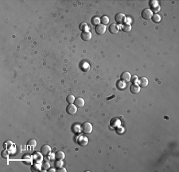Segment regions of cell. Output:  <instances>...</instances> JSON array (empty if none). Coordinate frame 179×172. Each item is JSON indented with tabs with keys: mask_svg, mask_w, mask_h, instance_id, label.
<instances>
[{
	"mask_svg": "<svg viewBox=\"0 0 179 172\" xmlns=\"http://www.w3.org/2000/svg\"><path fill=\"white\" fill-rule=\"evenodd\" d=\"M81 131L84 134H90L92 131V125L90 123L86 122L84 123L81 126Z\"/></svg>",
	"mask_w": 179,
	"mask_h": 172,
	"instance_id": "obj_1",
	"label": "cell"
},
{
	"mask_svg": "<svg viewBox=\"0 0 179 172\" xmlns=\"http://www.w3.org/2000/svg\"><path fill=\"white\" fill-rule=\"evenodd\" d=\"M115 20L118 24L123 25L126 22V15L123 13H117L115 16Z\"/></svg>",
	"mask_w": 179,
	"mask_h": 172,
	"instance_id": "obj_2",
	"label": "cell"
},
{
	"mask_svg": "<svg viewBox=\"0 0 179 172\" xmlns=\"http://www.w3.org/2000/svg\"><path fill=\"white\" fill-rule=\"evenodd\" d=\"M141 16L143 19H146V20H148V19H150L153 16V12L150 9H144V10H142V13H141Z\"/></svg>",
	"mask_w": 179,
	"mask_h": 172,
	"instance_id": "obj_3",
	"label": "cell"
},
{
	"mask_svg": "<svg viewBox=\"0 0 179 172\" xmlns=\"http://www.w3.org/2000/svg\"><path fill=\"white\" fill-rule=\"evenodd\" d=\"M77 142L80 147H85L89 143V138L86 136H84V135H80L79 137H77Z\"/></svg>",
	"mask_w": 179,
	"mask_h": 172,
	"instance_id": "obj_4",
	"label": "cell"
},
{
	"mask_svg": "<svg viewBox=\"0 0 179 172\" xmlns=\"http://www.w3.org/2000/svg\"><path fill=\"white\" fill-rule=\"evenodd\" d=\"M95 32L98 35H103L106 32V26L103 24H99V25L96 26Z\"/></svg>",
	"mask_w": 179,
	"mask_h": 172,
	"instance_id": "obj_5",
	"label": "cell"
},
{
	"mask_svg": "<svg viewBox=\"0 0 179 172\" xmlns=\"http://www.w3.org/2000/svg\"><path fill=\"white\" fill-rule=\"evenodd\" d=\"M77 111V107L76 105L69 104L67 106V107H66V112H67V114H70V115H72V114H76Z\"/></svg>",
	"mask_w": 179,
	"mask_h": 172,
	"instance_id": "obj_6",
	"label": "cell"
},
{
	"mask_svg": "<svg viewBox=\"0 0 179 172\" xmlns=\"http://www.w3.org/2000/svg\"><path fill=\"white\" fill-rule=\"evenodd\" d=\"M131 74H130L128 71L123 72L120 75V80H122L124 83L130 82V81H131Z\"/></svg>",
	"mask_w": 179,
	"mask_h": 172,
	"instance_id": "obj_7",
	"label": "cell"
},
{
	"mask_svg": "<svg viewBox=\"0 0 179 172\" xmlns=\"http://www.w3.org/2000/svg\"><path fill=\"white\" fill-rule=\"evenodd\" d=\"M41 152L43 155L47 156L51 153V147L49 145H43L41 147Z\"/></svg>",
	"mask_w": 179,
	"mask_h": 172,
	"instance_id": "obj_8",
	"label": "cell"
},
{
	"mask_svg": "<svg viewBox=\"0 0 179 172\" xmlns=\"http://www.w3.org/2000/svg\"><path fill=\"white\" fill-rule=\"evenodd\" d=\"M80 37H81V39L84 40V42H88L92 38V33L89 31H84V32H82V34H81Z\"/></svg>",
	"mask_w": 179,
	"mask_h": 172,
	"instance_id": "obj_9",
	"label": "cell"
},
{
	"mask_svg": "<svg viewBox=\"0 0 179 172\" xmlns=\"http://www.w3.org/2000/svg\"><path fill=\"white\" fill-rule=\"evenodd\" d=\"M120 120L118 119V118H112L110 121V125L111 127H114V128H117L120 126Z\"/></svg>",
	"mask_w": 179,
	"mask_h": 172,
	"instance_id": "obj_10",
	"label": "cell"
},
{
	"mask_svg": "<svg viewBox=\"0 0 179 172\" xmlns=\"http://www.w3.org/2000/svg\"><path fill=\"white\" fill-rule=\"evenodd\" d=\"M108 30H109V32L111 33V34H117L119 31V27L116 23H112L109 26Z\"/></svg>",
	"mask_w": 179,
	"mask_h": 172,
	"instance_id": "obj_11",
	"label": "cell"
},
{
	"mask_svg": "<svg viewBox=\"0 0 179 172\" xmlns=\"http://www.w3.org/2000/svg\"><path fill=\"white\" fill-rule=\"evenodd\" d=\"M140 89H141V87L135 83L132 84V85L130 86V91H131V93H132V94H138V93H139V91H140Z\"/></svg>",
	"mask_w": 179,
	"mask_h": 172,
	"instance_id": "obj_12",
	"label": "cell"
},
{
	"mask_svg": "<svg viewBox=\"0 0 179 172\" xmlns=\"http://www.w3.org/2000/svg\"><path fill=\"white\" fill-rule=\"evenodd\" d=\"M139 83L140 87H147L148 85V79L146 77H141L139 79Z\"/></svg>",
	"mask_w": 179,
	"mask_h": 172,
	"instance_id": "obj_13",
	"label": "cell"
},
{
	"mask_svg": "<svg viewBox=\"0 0 179 172\" xmlns=\"http://www.w3.org/2000/svg\"><path fill=\"white\" fill-rule=\"evenodd\" d=\"M75 105L77 106V107H83L84 106V98L79 97L75 99Z\"/></svg>",
	"mask_w": 179,
	"mask_h": 172,
	"instance_id": "obj_14",
	"label": "cell"
},
{
	"mask_svg": "<svg viewBox=\"0 0 179 172\" xmlns=\"http://www.w3.org/2000/svg\"><path fill=\"white\" fill-rule=\"evenodd\" d=\"M90 68H91L90 65L88 62H81V64H80V69H81V71H84V72H88V71L90 70Z\"/></svg>",
	"mask_w": 179,
	"mask_h": 172,
	"instance_id": "obj_15",
	"label": "cell"
},
{
	"mask_svg": "<svg viewBox=\"0 0 179 172\" xmlns=\"http://www.w3.org/2000/svg\"><path fill=\"white\" fill-rule=\"evenodd\" d=\"M121 29H122V31H124V32H130L131 31V24L129 23H124L121 26Z\"/></svg>",
	"mask_w": 179,
	"mask_h": 172,
	"instance_id": "obj_16",
	"label": "cell"
},
{
	"mask_svg": "<svg viewBox=\"0 0 179 172\" xmlns=\"http://www.w3.org/2000/svg\"><path fill=\"white\" fill-rule=\"evenodd\" d=\"M116 86L119 90H124L126 88V83L122 80H118L116 83Z\"/></svg>",
	"mask_w": 179,
	"mask_h": 172,
	"instance_id": "obj_17",
	"label": "cell"
},
{
	"mask_svg": "<svg viewBox=\"0 0 179 172\" xmlns=\"http://www.w3.org/2000/svg\"><path fill=\"white\" fill-rule=\"evenodd\" d=\"M154 4H153L152 2H150V7H151V8L153 9V11L154 12H158L159 11H160V7H159V3H158V2L157 1H154Z\"/></svg>",
	"mask_w": 179,
	"mask_h": 172,
	"instance_id": "obj_18",
	"label": "cell"
},
{
	"mask_svg": "<svg viewBox=\"0 0 179 172\" xmlns=\"http://www.w3.org/2000/svg\"><path fill=\"white\" fill-rule=\"evenodd\" d=\"M79 29H80L82 32L88 31H89V26H88V24L86 23H82L79 25Z\"/></svg>",
	"mask_w": 179,
	"mask_h": 172,
	"instance_id": "obj_19",
	"label": "cell"
},
{
	"mask_svg": "<svg viewBox=\"0 0 179 172\" xmlns=\"http://www.w3.org/2000/svg\"><path fill=\"white\" fill-rule=\"evenodd\" d=\"M55 157L57 159H58V160H61V159H63L65 157V155L63 151H61V150H58V151L56 153Z\"/></svg>",
	"mask_w": 179,
	"mask_h": 172,
	"instance_id": "obj_20",
	"label": "cell"
},
{
	"mask_svg": "<svg viewBox=\"0 0 179 172\" xmlns=\"http://www.w3.org/2000/svg\"><path fill=\"white\" fill-rule=\"evenodd\" d=\"M91 23H92V25L97 26V25H99V23H100V19H99L97 16H94L92 18V19H91Z\"/></svg>",
	"mask_w": 179,
	"mask_h": 172,
	"instance_id": "obj_21",
	"label": "cell"
},
{
	"mask_svg": "<svg viewBox=\"0 0 179 172\" xmlns=\"http://www.w3.org/2000/svg\"><path fill=\"white\" fill-rule=\"evenodd\" d=\"M109 20L110 19H109L108 16H106V15H104L100 18V22L102 23L103 25H104V26L109 23Z\"/></svg>",
	"mask_w": 179,
	"mask_h": 172,
	"instance_id": "obj_22",
	"label": "cell"
},
{
	"mask_svg": "<svg viewBox=\"0 0 179 172\" xmlns=\"http://www.w3.org/2000/svg\"><path fill=\"white\" fill-rule=\"evenodd\" d=\"M151 19H152V21L154 23H160L161 21V16L159 15V14H154V15L152 16V18H151Z\"/></svg>",
	"mask_w": 179,
	"mask_h": 172,
	"instance_id": "obj_23",
	"label": "cell"
},
{
	"mask_svg": "<svg viewBox=\"0 0 179 172\" xmlns=\"http://www.w3.org/2000/svg\"><path fill=\"white\" fill-rule=\"evenodd\" d=\"M75 97H74V95H68L67 96V98H66V101H67V102L68 103H69V104H72V102H75Z\"/></svg>",
	"mask_w": 179,
	"mask_h": 172,
	"instance_id": "obj_24",
	"label": "cell"
},
{
	"mask_svg": "<svg viewBox=\"0 0 179 172\" xmlns=\"http://www.w3.org/2000/svg\"><path fill=\"white\" fill-rule=\"evenodd\" d=\"M12 145H13V143H12L11 141L8 140V141H6L5 143H4L3 147H4V148H5V149H7V148L9 149L10 147H12Z\"/></svg>",
	"mask_w": 179,
	"mask_h": 172,
	"instance_id": "obj_25",
	"label": "cell"
},
{
	"mask_svg": "<svg viewBox=\"0 0 179 172\" xmlns=\"http://www.w3.org/2000/svg\"><path fill=\"white\" fill-rule=\"evenodd\" d=\"M1 156H2V158H3V159H7L8 156H9L8 150H7L6 149L2 150V151L1 152Z\"/></svg>",
	"mask_w": 179,
	"mask_h": 172,
	"instance_id": "obj_26",
	"label": "cell"
},
{
	"mask_svg": "<svg viewBox=\"0 0 179 172\" xmlns=\"http://www.w3.org/2000/svg\"><path fill=\"white\" fill-rule=\"evenodd\" d=\"M40 168H41V166L39 165V164H34V165H33L32 167H31L32 171H40Z\"/></svg>",
	"mask_w": 179,
	"mask_h": 172,
	"instance_id": "obj_27",
	"label": "cell"
},
{
	"mask_svg": "<svg viewBox=\"0 0 179 172\" xmlns=\"http://www.w3.org/2000/svg\"><path fill=\"white\" fill-rule=\"evenodd\" d=\"M27 145H29V146H34L35 147L36 145H37V141L35 139H30L28 141V143H27Z\"/></svg>",
	"mask_w": 179,
	"mask_h": 172,
	"instance_id": "obj_28",
	"label": "cell"
},
{
	"mask_svg": "<svg viewBox=\"0 0 179 172\" xmlns=\"http://www.w3.org/2000/svg\"><path fill=\"white\" fill-rule=\"evenodd\" d=\"M55 165H56V167H62V165H63V162H62V161H60V160H58V159H57V161L55 162Z\"/></svg>",
	"mask_w": 179,
	"mask_h": 172,
	"instance_id": "obj_29",
	"label": "cell"
},
{
	"mask_svg": "<svg viewBox=\"0 0 179 172\" xmlns=\"http://www.w3.org/2000/svg\"><path fill=\"white\" fill-rule=\"evenodd\" d=\"M131 81L133 83V84H135V83L138 81V77L136 76V75H134V76H133V77H131Z\"/></svg>",
	"mask_w": 179,
	"mask_h": 172,
	"instance_id": "obj_30",
	"label": "cell"
},
{
	"mask_svg": "<svg viewBox=\"0 0 179 172\" xmlns=\"http://www.w3.org/2000/svg\"><path fill=\"white\" fill-rule=\"evenodd\" d=\"M49 167H50V164H49L48 162H46L45 164H43V167L45 169V170H47V169L49 168Z\"/></svg>",
	"mask_w": 179,
	"mask_h": 172,
	"instance_id": "obj_31",
	"label": "cell"
},
{
	"mask_svg": "<svg viewBox=\"0 0 179 172\" xmlns=\"http://www.w3.org/2000/svg\"><path fill=\"white\" fill-rule=\"evenodd\" d=\"M58 172H66L65 168H60L58 170Z\"/></svg>",
	"mask_w": 179,
	"mask_h": 172,
	"instance_id": "obj_32",
	"label": "cell"
},
{
	"mask_svg": "<svg viewBox=\"0 0 179 172\" xmlns=\"http://www.w3.org/2000/svg\"><path fill=\"white\" fill-rule=\"evenodd\" d=\"M48 171H54V169H50V170H49Z\"/></svg>",
	"mask_w": 179,
	"mask_h": 172,
	"instance_id": "obj_33",
	"label": "cell"
}]
</instances>
